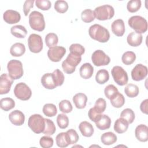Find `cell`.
<instances>
[{"instance_id":"19","label":"cell","mask_w":148,"mask_h":148,"mask_svg":"<svg viewBox=\"0 0 148 148\" xmlns=\"http://www.w3.org/2000/svg\"><path fill=\"white\" fill-rule=\"evenodd\" d=\"M143 36L141 34L132 32L128 34L127 38V41L129 45L133 47L139 46L142 42Z\"/></svg>"},{"instance_id":"42","label":"cell","mask_w":148,"mask_h":148,"mask_svg":"<svg viewBox=\"0 0 148 148\" xmlns=\"http://www.w3.org/2000/svg\"><path fill=\"white\" fill-rule=\"evenodd\" d=\"M118 90L116 86L113 84L108 85L104 90L105 95L109 99H112L118 92Z\"/></svg>"},{"instance_id":"24","label":"cell","mask_w":148,"mask_h":148,"mask_svg":"<svg viewBox=\"0 0 148 148\" xmlns=\"http://www.w3.org/2000/svg\"><path fill=\"white\" fill-rule=\"evenodd\" d=\"M87 96L83 93H77L73 97V102L77 109H83L86 106Z\"/></svg>"},{"instance_id":"15","label":"cell","mask_w":148,"mask_h":148,"mask_svg":"<svg viewBox=\"0 0 148 148\" xmlns=\"http://www.w3.org/2000/svg\"><path fill=\"white\" fill-rule=\"evenodd\" d=\"M4 21L8 24H13L17 23L21 19L20 14L13 10H7L5 11L3 15Z\"/></svg>"},{"instance_id":"45","label":"cell","mask_w":148,"mask_h":148,"mask_svg":"<svg viewBox=\"0 0 148 148\" xmlns=\"http://www.w3.org/2000/svg\"><path fill=\"white\" fill-rule=\"evenodd\" d=\"M54 9L57 12L64 13L68 9V3L63 0H58L54 3Z\"/></svg>"},{"instance_id":"27","label":"cell","mask_w":148,"mask_h":148,"mask_svg":"<svg viewBox=\"0 0 148 148\" xmlns=\"http://www.w3.org/2000/svg\"><path fill=\"white\" fill-rule=\"evenodd\" d=\"M11 34L17 38H24L27 34V31L25 27L21 25H16L11 27Z\"/></svg>"},{"instance_id":"40","label":"cell","mask_w":148,"mask_h":148,"mask_svg":"<svg viewBox=\"0 0 148 148\" xmlns=\"http://www.w3.org/2000/svg\"><path fill=\"white\" fill-rule=\"evenodd\" d=\"M56 140L57 145L60 147H66L69 145L66 132H61L58 134L56 136Z\"/></svg>"},{"instance_id":"3","label":"cell","mask_w":148,"mask_h":148,"mask_svg":"<svg viewBox=\"0 0 148 148\" xmlns=\"http://www.w3.org/2000/svg\"><path fill=\"white\" fill-rule=\"evenodd\" d=\"M29 24L32 29L42 31L45 28V21L43 15L39 12L33 11L29 15Z\"/></svg>"},{"instance_id":"34","label":"cell","mask_w":148,"mask_h":148,"mask_svg":"<svg viewBox=\"0 0 148 148\" xmlns=\"http://www.w3.org/2000/svg\"><path fill=\"white\" fill-rule=\"evenodd\" d=\"M94 12L90 9L84 10L81 13L82 20L84 23H91L95 19Z\"/></svg>"},{"instance_id":"30","label":"cell","mask_w":148,"mask_h":148,"mask_svg":"<svg viewBox=\"0 0 148 148\" xmlns=\"http://www.w3.org/2000/svg\"><path fill=\"white\" fill-rule=\"evenodd\" d=\"M15 106V102L11 98H3L0 100V107L5 111H9Z\"/></svg>"},{"instance_id":"20","label":"cell","mask_w":148,"mask_h":148,"mask_svg":"<svg viewBox=\"0 0 148 148\" xmlns=\"http://www.w3.org/2000/svg\"><path fill=\"white\" fill-rule=\"evenodd\" d=\"M79 129L83 136L86 137H90L94 134V128L92 125L90 123L84 121L79 125Z\"/></svg>"},{"instance_id":"50","label":"cell","mask_w":148,"mask_h":148,"mask_svg":"<svg viewBox=\"0 0 148 148\" xmlns=\"http://www.w3.org/2000/svg\"><path fill=\"white\" fill-rule=\"evenodd\" d=\"M35 4L37 8L42 10H47L51 6V2L49 0H36Z\"/></svg>"},{"instance_id":"16","label":"cell","mask_w":148,"mask_h":148,"mask_svg":"<svg viewBox=\"0 0 148 148\" xmlns=\"http://www.w3.org/2000/svg\"><path fill=\"white\" fill-rule=\"evenodd\" d=\"M9 119L15 125H21L25 121V116L22 112L18 110L12 111L9 114Z\"/></svg>"},{"instance_id":"7","label":"cell","mask_w":148,"mask_h":148,"mask_svg":"<svg viewBox=\"0 0 148 148\" xmlns=\"http://www.w3.org/2000/svg\"><path fill=\"white\" fill-rule=\"evenodd\" d=\"M95 17L99 20H106L112 18L114 14V8L109 5L97 7L94 10Z\"/></svg>"},{"instance_id":"35","label":"cell","mask_w":148,"mask_h":148,"mask_svg":"<svg viewBox=\"0 0 148 148\" xmlns=\"http://www.w3.org/2000/svg\"><path fill=\"white\" fill-rule=\"evenodd\" d=\"M136 60L135 54L131 51H128L125 52L121 57V60L123 64L125 65H131Z\"/></svg>"},{"instance_id":"11","label":"cell","mask_w":148,"mask_h":148,"mask_svg":"<svg viewBox=\"0 0 148 148\" xmlns=\"http://www.w3.org/2000/svg\"><path fill=\"white\" fill-rule=\"evenodd\" d=\"M92 63L97 66L107 65L110 61V57L101 50H95L91 56Z\"/></svg>"},{"instance_id":"8","label":"cell","mask_w":148,"mask_h":148,"mask_svg":"<svg viewBox=\"0 0 148 148\" xmlns=\"http://www.w3.org/2000/svg\"><path fill=\"white\" fill-rule=\"evenodd\" d=\"M111 73L114 81L119 86L127 84L128 80V77L127 72L120 66H114L113 67Z\"/></svg>"},{"instance_id":"5","label":"cell","mask_w":148,"mask_h":148,"mask_svg":"<svg viewBox=\"0 0 148 148\" xmlns=\"http://www.w3.org/2000/svg\"><path fill=\"white\" fill-rule=\"evenodd\" d=\"M130 27L134 29L136 32L142 34L147 30V20L140 16H134L131 17L128 21Z\"/></svg>"},{"instance_id":"53","label":"cell","mask_w":148,"mask_h":148,"mask_svg":"<svg viewBox=\"0 0 148 148\" xmlns=\"http://www.w3.org/2000/svg\"><path fill=\"white\" fill-rule=\"evenodd\" d=\"M147 102L148 99H146L145 100L143 101L140 105V109L141 112L145 114H147Z\"/></svg>"},{"instance_id":"6","label":"cell","mask_w":148,"mask_h":148,"mask_svg":"<svg viewBox=\"0 0 148 148\" xmlns=\"http://www.w3.org/2000/svg\"><path fill=\"white\" fill-rule=\"evenodd\" d=\"M9 75L13 79L16 80L21 77L23 75V64L21 61L17 60H10L7 65Z\"/></svg>"},{"instance_id":"41","label":"cell","mask_w":148,"mask_h":148,"mask_svg":"<svg viewBox=\"0 0 148 148\" xmlns=\"http://www.w3.org/2000/svg\"><path fill=\"white\" fill-rule=\"evenodd\" d=\"M66 138L69 145H72L76 143L79 138V135L77 132L73 129H70L66 132Z\"/></svg>"},{"instance_id":"51","label":"cell","mask_w":148,"mask_h":148,"mask_svg":"<svg viewBox=\"0 0 148 148\" xmlns=\"http://www.w3.org/2000/svg\"><path fill=\"white\" fill-rule=\"evenodd\" d=\"M88 116L91 121L95 123L100 119V118L102 116V114H99V113H97L94 109V108H92L89 110L88 113Z\"/></svg>"},{"instance_id":"37","label":"cell","mask_w":148,"mask_h":148,"mask_svg":"<svg viewBox=\"0 0 148 148\" xmlns=\"http://www.w3.org/2000/svg\"><path fill=\"white\" fill-rule=\"evenodd\" d=\"M58 36L54 33H49L45 37L46 45L49 48L56 46L58 43Z\"/></svg>"},{"instance_id":"26","label":"cell","mask_w":148,"mask_h":148,"mask_svg":"<svg viewBox=\"0 0 148 148\" xmlns=\"http://www.w3.org/2000/svg\"><path fill=\"white\" fill-rule=\"evenodd\" d=\"M97 127L101 130L109 129L111 124V120L106 114H102L100 119L95 123Z\"/></svg>"},{"instance_id":"43","label":"cell","mask_w":148,"mask_h":148,"mask_svg":"<svg viewBox=\"0 0 148 148\" xmlns=\"http://www.w3.org/2000/svg\"><path fill=\"white\" fill-rule=\"evenodd\" d=\"M106 108V102L102 98H98L96 101L94 106L93 107L94 109L99 114H102L105 110Z\"/></svg>"},{"instance_id":"18","label":"cell","mask_w":148,"mask_h":148,"mask_svg":"<svg viewBox=\"0 0 148 148\" xmlns=\"http://www.w3.org/2000/svg\"><path fill=\"white\" fill-rule=\"evenodd\" d=\"M112 32L117 36H122L125 31L124 21L122 19L114 20L112 24Z\"/></svg>"},{"instance_id":"14","label":"cell","mask_w":148,"mask_h":148,"mask_svg":"<svg viewBox=\"0 0 148 148\" xmlns=\"http://www.w3.org/2000/svg\"><path fill=\"white\" fill-rule=\"evenodd\" d=\"M13 83V79L7 73H3L0 76V94H8Z\"/></svg>"},{"instance_id":"9","label":"cell","mask_w":148,"mask_h":148,"mask_svg":"<svg viewBox=\"0 0 148 148\" xmlns=\"http://www.w3.org/2000/svg\"><path fill=\"white\" fill-rule=\"evenodd\" d=\"M14 94L16 97L22 101L28 100L31 95V88L24 83H17L14 88Z\"/></svg>"},{"instance_id":"52","label":"cell","mask_w":148,"mask_h":148,"mask_svg":"<svg viewBox=\"0 0 148 148\" xmlns=\"http://www.w3.org/2000/svg\"><path fill=\"white\" fill-rule=\"evenodd\" d=\"M34 0H27L23 5V12L25 16H28L31 8L34 7Z\"/></svg>"},{"instance_id":"47","label":"cell","mask_w":148,"mask_h":148,"mask_svg":"<svg viewBox=\"0 0 148 148\" xmlns=\"http://www.w3.org/2000/svg\"><path fill=\"white\" fill-rule=\"evenodd\" d=\"M58 106L60 111L64 113H70L72 110V105L71 102L68 100H62L60 102Z\"/></svg>"},{"instance_id":"44","label":"cell","mask_w":148,"mask_h":148,"mask_svg":"<svg viewBox=\"0 0 148 148\" xmlns=\"http://www.w3.org/2000/svg\"><path fill=\"white\" fill-rule=\"evenodd\" d=\"M141 7V1L140 0L129 1L127 5V8L128 12L134 13L139 10Z\"/></svg>"},{"instance_id":"31","label":"cell","mask_w":148,"mask_h":148,"mask_svg":"<svg viewBox=\"0 0 148 148\" xmlns=\"http://www.w3.org/2000/svg\"><path fill=\"white\" fill-rule=\"evenodd\" d=\"M139 92L138 87L134 84H128L124 88V92L130 98L136 97L138 95Z\"/></svg>"},{"instance_id":"17","label":"cell","mask_w":148,"mask_h":148,"mask_svg":"<svg viewBox=\"0 0 148 148\" xmlns=\"http://www.w3.org/2000/svg\"><path fill=\"white\" fill-rule=\"evenodd\" d=\"M136 139L140 142H146L148 140V127L145 124L138 125L135 130Z\"/></svg>"},{"instance_id":"36","label":"cell","mask_w":148,"mask_h":148,"mask_svg":"<svg viewBox=\"0 0 148 148\" xmlns=\"http://www.w3.org/2000/svg\"><path fill=\"white\" fill-rule=\"evenodd\" d=\"M56 130L53 121L49 119H45V128L43 133L46 135H53Z\"/></svg>"},{"instance_id":"33","label":"cell","mask_w":148,"mask_h":148,"mask_svg":"<svg viewBox=\"0 0 148 148\" xmlns=\"http://www.w3.org/2000/svg\"><path fill=\"white\" fill-rule=\"evenodd\" d=\"M43 113L48 117H53L57 113V109L55 105L53 103H46L43 107Z\"/></svg>"},{"instance_id":"10","label":"cell","mask_w":148,"mask_h":148,"mask_svg":"<svg viewBox=\"0 0 148 148\" xmlns=\"http://www.w3.org/2000/svg\"><path fill=\"white\" fill-rule=\"evenodd\" d=\"M28 44L29 50L34 53L40 52L43 46L42 37L36 34H32L29 36Z\"/></svg>"},{"instance_id":"1","label":"cell","mask_w":148,"mask_h":148,"mask_svg":"<svg viewBox=\"0 0 148 148\" xmlns=\"http://www.w3.org/2000/svg\"><path fill=\"white\" fill-rule=\"evenodd\" d=\"M88 34L92 39L101 43L108 42L110 38L109 31L104 27L98 24L90 26L88 29Z\"/></svg>"},{"instance_id":"46","label":"cell","mask_w":148,"mask_h":148,"mask_svg":"<svg viewBox=\"0 0 148 148\" xmlns=\"http://www.w3.org/2000/svg\"><path fill=\"white\" fill-rule=\"evenodd\" d=\"M57 123L61 129H65L69 125V119L65 114H59L57 117Z\"/></svg>"},{"instance_id":"13","label":"cell","mask_w":148,"mask_h":148,"mask_svg":"<svg viewBox=\"0 0 148 148\" xmlns=\"http://www.w3.org/2000/svg\"><path fill=\"white\" fill-rule=\"evenodd\" d=\"M147 75V68L142 64L136 65L131 71L132 79L135 81H140Z\"/></svg>"},{"instance_id":"2","label":"cell","mask_w":148,"mask_h":148,"mask_svg":"<svg viewBox=\"0 0 148 148\" xmlns=\"http://www.w3.org/2000/svg\"><path fill=\"white\" fill-rule=\"evenodd\" d=\"M81 56L70 53L62 63V68L65 73L71 74L75 71L76 67L81 62Z\"/></svg>"},{"instance_id":"48","label":"cell","mask_w":148,"mask_h":148,"mask_svg":"<svg viewBox=\"0 0 148 148\" xmlns=\"http://www.w3.org/2000/svg\"><path fill=\"white\" fill-rule=\"evenodd\" d=\"M53 139L48 136H42L39 140L40 146L43 148H50L53 145Z\"/></svg>"},{"instance_id":"49","label":"cell","mask_w":148,"mask_h":148,"mask_svg":"<svg viewBox=\"0 0 148 148\" xmlns=\"http://www.w3.org/2000/svg\"><path fill=\"white\" fill-rule=\"evenodd\" d=\"M70 53H73L79 56H82L85 52L84 47L78 43L72 44L69 47Z\"/></svg>"},{"instance_id":"4","label":"cell","mask_w":148,"mask_h":148,"mask_svg":"<svg viewBox=\"0 0 148 148\" xmlns=\"http://www.w3.org/2000/svg\"><path fill=\"white\" fill-rule=\"evenodd\" d=\"M28 127L36 134L43 132L45 128V119L40 114H34L28 119Z\"/></svg>"},{"instance_id":"29","label":"cell","mask_w":148,"mask_h":148,"mask_svg":"<svg viewBox=\"0 0 148 148\" xmlns=\"http://www.w3.org/2000/svg\"><path fill=\"white\" fill-rule=\"evenodd\" d=\"M109 72L105 69L99 70L95 75V80L99 84H105L109 80Z\"/></svg>"},{"instance_id":"32","label":"cell","mask_w":148,"mask_h":148,"mask_svg":"<svg viewBox=\"0 0 148 148\" xmlns=\"http://www.w3.org/2000/svg\"><path fill=\"white\" fill-rule=\"evenodd\" d=\"M112 105L117 108L122 107L125 103V98L122 94L118 92L117 94L112 99L110 100Z\"/></svg>"},{"instance_id":"28","label":"cell","mask_w":148,"mask_h":148,"mask_svg":"<svg viewBox=\"0 0 148 148\" xmlns=\"http://www.w3.org/2000/svg\"><path fill=\"white\" fill-rule=\"evenodd\" d=\"M117 140V136L112 132H107L101 136V141L105 145H111Z\"/></svg>"},{"instance_id":"23","label":"cell","mask_w":148,"mask_h":148,"mask_svg":"<svg viewBox=\"0 0 148 148\" xmlns=\"http://www.w3.org/2000/svg\"><path fill=\"white\" fill-rule=\"evenodd\" d=\"M129 123L124 119L120 117L117 119L114 124V130L118 134H123L128 130Z\"/></svg>"},{"instance_id":"22","label":"cell","mask_w":148,"mask_h":148,"mask_svg":"<svg viewBox=\"0 0 148 148\" xmlns=\"http://www.w3.org/2000/svg\"><path fill=\"white\" fill-rule=\"evenodd\" d=\"M80 76L84 79H90L93 74L94 68L90 63H84L83 64L79 70Z\"/></svg>"},{"instance_id":"38","label":"cell","mask_w":148,"mask_h":148,"mask_svg":"<svg viewBox=\"0 0 148 148\" xmlns=\"http://www.w3.org/2000/svg\"><path fill=\"white\" fill-rule=\"evenodd\" d=\"M120 117L124 119L129 124H131L135 119V113L131 109L126 108L121 112Z\"/></svg>"},{"instance_id":"12","label":"cell","mask_w":148,"mask_h":148,"mask_svg":"<svg viewBox=\"0 0 148 148\" xmlns=\"http://www.w3.org/2000/svg\"><path fill=\"white\" fill-rule=\"evenodd\" d=\"M66 53V49L62 46H55L49 48L47 56L53 62H59Z\"/></svg>"},{"instance_id":"21","label":"cell","mask_w":148,"mask_h":148,"mask_svg":"<svg viewBox=\"0 0 148 148\" xmlns=\"http://www.w3.org/2000/svg\"><path fill=\"white\" fill-rule=\"evenodd\" d=\"M41 83L42 86L47 89L52 90L56 87L52 73H47L44 74L41 78Z\"/></svg>"},{"instance_id":"39","label":"cell","mask_w":148,"mask_h":148,"mask_svg":"<svg viewBox=\"0 0 148 148\" xmlns=\"http://www.w3.org/2000/svg\"><path fill=\"white\" fill-rule=\"evenodd\" d=\"M54 83L57 86H61L64 82V76L63 73L58 69H57L52 73Z\"/></svg>"},{"instance_id":"25","label":"cell","mask_w":148,"mask_h":148,"mask_svg":"<svg viewBox=\"0 0 148 148\" xmlns=\"http://www.w3.org/2000/svg\"><path fill=\"white\" fill-rule=\"evenodd\" d=\"M25 51V47L21 43H16L13 44L10 49V53L13 57H20Z\"/></svg>"}]
</instances>
